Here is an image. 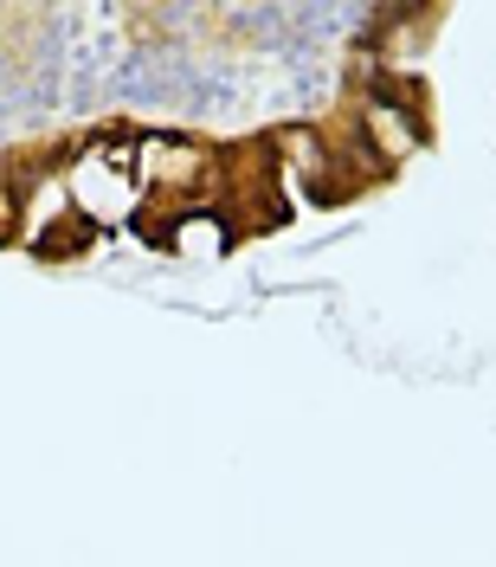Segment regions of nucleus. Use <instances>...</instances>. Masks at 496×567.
<instances>
[{
	"mask_svg": "<svg viewBox=\"0 0 496 567\" xmlns=\"http://www.w3.org/2000/svg\"><path fill=\"white\" fill-rule=\"evenodd\" d=\"M65 187H71V207L84 213L91 226H123L148 200L136 148H116V142H91L78 162H65Z\"/></svg>",
	"mask_w": 496,
	"mask_h": 567,
	"instance_id": "obj_1",
	"label": "nucleus"
},
{
	"mask_svg": "<svg viewBox=\"0 0 496 567\" xmlns=\"http://www.w3.org/2000/svg\"><path fill=\"white\" fill-rule=\"evenodd\" d=\"M136 168H142V187L148 200H187L194 187H207L219 168L207 162V148L187 136H142L136 142Z\"/></svg>",
	"mask_w": 496,
	"mask_h": 567,
	"instance_id": "obj_2",
	"label": "nucleus"
},
{
	"mask_svg": "<svg viewBox=\"0 0 496 567\" xmlns=\"http://www.w3.org/2000/svg\"><path fill=\"white\" fill-rule=\"evenodd\" d=\"M239 219L226 207H207V200H194V207L168 213V226H162V246L175 251V258H187V265H219L226 251L239 246Z\"/></svg>",
	"mask_w": 496,
	"mask_h": 567,
	"instance_id": "obj_3",
	"label": "nucleus"
},
{
	"mask_svg": "<svg viewBox=\"0 0 496 567\" xmlns=\"http://www.w3.org/2000/svg\"><path fill=\"white\" fill-rule=\"evenodd\" d=\"M361 136H368V148L393 168V162L420 155L425 123H420V110H413V104H393L388 91H381V97H368V104H361Z\"/></svg>",
	"mask_w": 496,
	"mask_h": 567,
	"instance_id": "obj_4",
	"label": "nucleus"
}]
</instances>
